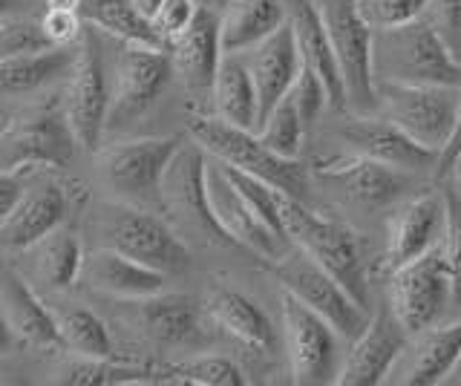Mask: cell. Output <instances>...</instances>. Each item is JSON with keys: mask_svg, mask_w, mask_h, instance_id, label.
Wrapping results in <instances>:
<instances>
[{"mask_svg": "<svg viewBox=\"0 0 461 386\" xmlns=\"http://www.w3.org/2000/svg\"><path fill=\"white\" fill-rule=\"evenodd\" d=\"M285 9H288V26L294 32L303 67H309L323 81V87L329 93V104L335 110H346V90L335 58V47H331V38L326 32V23L321 18V12H317L314 0H285Z\"/></svg>", "mask_w": 461, "mask_h": 386, "instance_id": "603a6c76", "label": "cell"}, {"mask_svg": "<svg viewBox=\"0 0 461 386\" xmlns=\"http://www.w3.org/2000/svg\"><path fill=\"white\" fill-rule=\"evenodd\" d=\"M173 76L176 73H173L167 49L122 44L110 78L107 130H122V127H130L136 119H141L162 98Z\"/></svg>", "mask_w": 461, "mask_h": 386, "instance_id": "4fadbf2b", "label": "cell"}, {"mask_svg": "<svg viewBox=\"0 0 461 386\" xmlns=\"http://www.w3.org/2000/svg\"><path fill=\"white\" fill-rule=\"evenodd\" d=\"M167 381L176 383H199V386H242V369L222 355H196L179 366H170Z\"/></svg>", "mask_w": 461, "mask_h": 386, "instance_id": "d590c367", "label": "cell"}, {"mask_svg": "<svg viewBox=\"0 0 461 386\" xmlns=\"http://www.w3.org/2000/svg\"><path fill=\"white\" fill-rule=\"evenodd\" d=\"M277 277L288 294H294L300 303H306L326 323H331V328L343 340L360 337L372 320L369 309L364 303H357L355 294L331 271H326L321 263H314L300 248L288 251L277 263Z\"/></svg>", "mask_w": 461, "mask_h": 386, "instance_id": "ba28073f", "label": "cell"}, {"mask_svg": "<svg viewBox=\"0 0 461 386\" xmlns=\"http://www.w3.org/2000/svg\"><path fill=\"white\" fill-rule=\"evenodd\" d=\"M14 337H18V335L12 332L9 320L4 318V311H0V357L12 352V346H14Z\"/></svg>", "mask_w": 461, "mask_h": 386, "instance_id": "bcb514c9", "label": "cell"}, {"mask_svg": "<svg viewBox=\"0 0 461 386\" xmlns=\"http://www.w3.org/2000/svg\"><path fill=\"white\" fill-rule=\"evenodd\" d=\"M205 188H208V202H211L213 220L230 242L245 246L268 263L283 260L292 242L280 237L274 228H268L257 217L254 208L245 202V196L234 188V182L228 179L225 167L216 159H211V156H208V170H205Z\"/></svg>", "mask_w": 461, "mask_h": 386, "instance_id": "9a60e30c", "label": "cell"}, {"mask_svg": "<svg viewBox=\"0 0 461 386\" xmlns=\"http://www.w3.org/2000/svg\"><path fill=\"white\" fill-rule=\"evenodd\" d=\"M76 148L64 107H38L14 116L0 130V170L67 167L76 159Z\"/></svg>", "mask_w": 461, "mask_h": 386, "instance_id": "5bb4252c", "label": "cell"}, {"mask_svg": "<svg viewBox=\"0 0 461 386\" xmlns=\"http://www.w3.org/2000/svg\"><path fill=\"white\" fill-rule=\"evenodd\" d=\"M306 130H309V127H306V121H303L300 110L294 104V98L285 93L280 102L274 104V110L263 119V124H259L254 133L274 153L285 156V159H300Z\"/></svg>", "mask_w": 461, "mask_h": 386, "instance_id": "e575fe53", "label": "cell"}, {"mask_svg": "<svg viewBox=\"0 0 461 386\" xmlns=\"http://www.w3.org/2000/svg\"><path fill=\"white\" fill-rule=\"evenodd\" d=\"M0 311L21 340L32 346H61L52 309L43 306L32 283L12 268H0Z\"/></svg>", "mask_w": 461, "mask_h": 386, "instance_id": "4316f807", "label": "cell"}, {"mask_svg": "<svg viewBox=\"0 0 461 386\" xmlns=\"http://www.w3.org/2000/svg\"><path fill=\"white\" fill-rule=\"evenodd\" d=\"M458 153H461V112H458V121H456V130H453V139H450V145H447L438 156V174L444 176L447 170H450V165L458 159Z\"/></svg>", "mask_w": 461, "mask_h": 386, "instance_id": "f6af8a7d", "label": "cell"}, {"mask_svg": "<svg viewBox=\"0 0 461 386\" xmlns=\"http://www.w3.org/2000/svg\"><path fill=\"white\" fill-rule=\"evenodd\" d=\"M191 136L196 145L205 148L208 156L216 162H225L230 167L242 170V174L263 179L271 188H277L288 196L306 199L309 193V170L297 159H285V156L266 148L254 130L234 127L216 116H191L187 121Z\"/></svg>", "mask_w": 461, "mask_h": 386, "instance_id": "3957f363", "label": "cell"}, {"mask_svg": "<svg viewBox=\"0 0 461 386\" xmlns=\"http://www.w3.org/2000/svg\"><path fill=\"white\" fill-rule=\"evenodd\" d=\"M167 52L173 61V73L179 76L185 90L191 95H211L225 55L220 15L208 6H199L191 26L170 40Z\"/></svg>", "mask_w": 461, "mask_h": 386, "instance_id": "d6986e66", "label": "cell"}, {"mask_svg": "<svg viewBox=\"0 0 461 386\" xmlns=\"http://www.w3.org/2000/svg\"><path fill=\"white\" fill-rule=\"evenodd\" d=\"M84 26L86 21L81 18V12L72 9H47L41 15V30L47 35L50 47H78Z\"/></svg>", "mask_w": 461, "mask_h": 386, "instance_id": "60d3db41", "label": "cell"}, {"mask_svg": "<svg viewBox=\"0 0 461 386\" xmlns=\"http://www.w3.org/2000/svg\"><path fill=\"white\" fill-rule=\"evenodd\" d=\"M410 335L393 314L389 306H381L372 314L364 335L352 340V352L346 355L340 366L338 383L340 386H375L384 383L386 375H393L398 357L407 346Z\"/></svg>", "mask_w": 461, "mask_h": 386, "instance_id": "ac0fdd59", "label": "cell"}, {"mask_svg": "<svg viewBox=\"0 0 461 386\" xmlns=\"http://www.w3.org/2000/svg\"><path fill=\"white\" fill-rule=\"evenodd\" d=\"M61 107L78 148L95 150L101 145V136L107 130V110H110V76H107L104 52H101L95 26L84 30V38L78 40V55L69 69Z\"/></svg>", "mask_w": 461, "mask_h": 386, "instance_id": "7c38bea8", "label": "cell"}, {"mask_svg": "<svg viewBox=\"0 0 461 386\" xmlns=\"http://www.w3.org/2000/svg\"><path fill=\"white\" fill-rule=\"evenodd\" d=\"M182 148L176 136L119 141L98 156V174L104 188L130 205L162 208V179L170 159Z\"/></svg>", "mask_w": 461, "mask_h": 386, "instance_id": "8992f818", "label": "cell"}, {"mask_svg": "<svg viewBox=\"0 0 461 386\" xmlns=\"http://www.w3.org/2000/svg\"><path fill=\"white\" fill-rule=\"evenodd\" d=\"M81 280L98 294L119 297V300H141L165 292L167 274L144 263L130 260L122 251L98 246L95 251L84 254Z\"/></svg>", "mask_w": 461, "mask_h": 386, "instance_id": "d4e9b609", "label": "cell"}, {"mask_svg": "<svg viewBox=\"0 0 461 386\" xmlns=\"http://www.w3.org/2000/svg\"><path fill=\"white\" fill-rule=\"evenodd\" d=\"M277 205H280L285 237L292 239V246L300 248L303 254H309L326 271H331L355 294L357 303H364L369 309L364 256H360V246L349 228L321 217V213L306 205V199L288 196L283 191H277Z\"/></svg>", "mask_w": 461, "mask_h": 386, "instance_id": "277c9868", "label": "cell"}, {"mask_svg": "<svg viewBox=\"0 0 461 386\" xmlns=\"http://www.w3.org/2000/svg\"><path fill=\"white\" fill-rule=\"evenodd\" d=\"M208 153L202 145H182L170 159L162 179V211L185 242L213 246V242H230L225 231L216 225L208 188H205Z\"/></svg>", "mask_w": 461, "mask_h": 386, "instance_id": "52a82bcc", "label": "cell"}, {"mask_svg": "<svg viewBox=\"0 0 461 386\" xmlns=\"http://www.w3.org/2000/svg\"><path fill=\"white\" fill-rule=\"evenodd\" d=\"M213 116L245 130H257L259 124V95L249 64L242 55H222L220 73L213 81Z\"/></svg>", "mask_w": 461, "mask_h": 386, "instance_id": "1f68e13d", "label": "cell"}, {"mask_svg": "<svg viewBox=\"0 0 461 386\" xmlns=\"http://www.w3.org/2000/svg\"><path fill=\"white\" fill-rule=\"evenodd\" d=\"M50 40L41 30V18H0V61L21 52L47 49Z\"/></svg>", "mask_w": 461, "mask_h": 386, "instance_id": "74e56055", "label": "cell"}, {"mask_svg": "<svg viewBox=\"0 0 461 386\" xmlns=\"http://www.w3.org/2000/svg\"><path fill=\"white\" fill-rule=\"evenodd\" d=\"M447 174L453 176V182H450V184H453V188H456V191L461 193V153H458V159H456V162L450 165V170H447Z\"/></svg>", "mask_w": 461, "mask_h": 386, "instance_id": "681fc988", "label": "cell"}, {"mask_svg": "<svg viewBox=\"0 0 461 386\" xmlns=\"http://www.w3.org/2000/svg\"><path fill=\"white\" fill-rule=\"evenodd\" d=\"M78 49L72 47H47L4 58L0 61V95L18 98L38 93L41 87H47V84L58 81L61 76H69Z\"/></svg>", "mask_w": 461, "mask_h": 386, "instance_id": "4dcf8cb0", "label": "cell"}, {"mask_svg": "<svg viewBox=\"0 0 461 386\" xmlns=\"http://www.w3.org/2000/svg\"><path fill=\"white\" fill-rule=\"evenodd\" d=\"M288 95L294 98V104H297V110H300L303 121H306V127H312L317 119H321V112H323L326 107H331V104H329V93H326V87H323V81L317 78L309 67H300V73H297V78H294V84H292V90H288Z\"/></svg>", "mask_w": 461, "mask_h": 386, "instance_id": "ab89813d", "label": "cell"}, {"mask_svg": "<svg viewBox=\"0 0 461 386\" xmlns=\"http://www.w3.org/2000/svg\"><path fill=\"white\" fill-rule=\"evenodd\" d=\"M288 21L285 0H225L220 15L222 52L242 55Z\"/></svg>", "mask_w": 461, "mask_h": 386, "instance_id": "83f0119b", "label": "cell"}, {"mask_svg": "<svg viewBox=\"0 0 461 386\" xmlns=\"http://www.w3.org/2000/svg\"><path fill=\"white\" fill-rule=\"evenodd\" d=\"M205 311L222 332L237 337L249 349L263 352V355H271L277 349V328L271 326L266 311L257 309V303H251L245 294L230 292V289H213L208 294Z\"/></svg>", "mask_w": 461, "mask_h": 386, "instance_id": "f1b7e54d", "label": "cell"}, {"mask_svg": "<svg viewBox=\"0 0 461 386\" xmlns=\"http://www.w3.org/2000/svg\"><path fill=\"white\" fill-rule=\"evenodd\" d=\"M340 141L352 153L369 156L375 162L398 167L403 174H424L429 167H438V153L412 141L407 133L395 127L381 112H352L340 127Z\"/></svg>", "mask_w": 461, "mask_h": 386, "instance_id": "e0dca14e", "label": "cell"}, {"mask_svg": "<svg viewBox=\"0 0 461 386\" xmlns=\"http://www.w3.org/2000/svg\"><path fill=\"white\" fill-rule=\"evenodd\" d=\"M23 191H26V184H23L21 170H0V225L9 220V213L18 205Z\"/></svg>", "mask_w": 461, "mask_h": 386, "instance_id": "ee69618b", "label": "cell"}, {"mask_svg": "<svg viewBox=\"0 0 461 386\" xmlns=\"http://www.w3.org/2000/svg\"><path fill=\"white\" fill-rule=\"evenodd\" d=\"M283 306V337L292 366V381L297 386H323L338 383L340 375V335L321 314L300 303L285 289L280 292Z\"/></svg>", "mask_w": 461, "mask_h": 386, "instance_id": "8fae6325", "label": "cell"}, {"mask_svg": "<svg viewBox=\"0 0 461 386\" xmlns=\"http://www.w3.org/2000/svg\"><path fill=\"white\" fill-rule=\"evenodd\" d=\"M357 9L372 30H384V26L424 18L427 0H357Z\"/></svg>", "mask_w": 461, "mask_h": 386, "instance_id": "f35d334b", "label": "cell"}, {"mask_svg": "<svg viewBox=\"0 0 461 386\" xmlns=\"http://www.w3.org/2000/svg\"><path fill=\"white\" fill-rule=\"evenodd\" d=\"M444 193H421L407 199L389 220L386 231V265L398 268L403 263L415 260L444 239Z\"/></svg>", "mask_w": 461, "mask_h": 386, "instance_id": "ffe728a7", "label": "cell"}, {"mask_svg": "<svg viewBox=\"0 0 461 386\" xmlns=\"http://www.w3.org/2000/svg\"><path fill=\"white\" fill-rule=\"evenodd\" d=\"M133 4H136V9L141 12V15L150 21V18L156 15V12H158V6L165 4V0H133Z\"/></svg>", "mask_w": 461, "mask_h": 386, "instance_id": "7dc6e473", "label": "cell"}, {"mask_svg": "<svg viewBox=\"0 0 461 386\" xmlns=\"http://www.w3.org/2000/svg\"><path fill=\"white\" fill-rule=\"evenodd\" d=\"M242 58L249 64L254 84H257L259 124H263V119L274 110V104L292 90V84L303 67L300 52H297V40H294V32H292V26H288V21L277 32H271L266 40H259L257 47L242 52Z\"/></svg>", "mask_w": 461, "mask_h": 386, "instance_id": "44dd1931", "label": "cell"}, {"mask_svg": "<svg viewBox=\"0 0 461 386\" xmlns=\"http://www.w3.org/2000/svg\"><path fill=\"white\" fill-rule=\"evenodd\" d=\"M314 176L326 188L335 191L349 205H357L364 211H378L407 191V176L398 167H389L384 162H375L360 153H343L331 159L314 162Z\"/></svg>", "mask_w": 461, "mask_h": 386, "instance_id": "2e32d148", "label": "cell"}, {"mask_svg": "<svg viewBox=\"0 0 461 386\" xmlns=\"http://www.w3.org/2000/svg\"><path fill=\"white\" fill-rule=\"evenodd\" d=\"M461 361V318L450 326H429L424 332L412 335L407 340L398 364L393 369V381L412 383V386H429L444 381L453 366Z\"/></svg>", "mask_w": 461, "mask_h": 386, "instance_id": "cb8c5ba5", "label": "cell"}, {"mask_svg": "<svg viewBox=\"0 0 461 386\" xmlns=\"http://www.w3.org/2000/svg\"><path fill=\"white\" fill-rule=\"evenodd\" d=\"M23 277L43 292H67L81 277L84 248L76 231L58 225L23 251Z\"/></svg>", "mask_w": 461, "mask_h": 386, "instance_id": "484cf974", "label": "cell"}, {"mask_svg": "<svg viewBox=\"0 0 461 386\" xmlns=\"http://www.w3.org/2000/svg\"><path fill=\"white\" fill-rule=\"evenodd\" d=\"M93 231L98 246L122 251L130 260L150 265L162 274H176L191 263L187 242L150 208L130 205L122 199L104 202L93 217Z\"/></svg>", "mask_w": 461, "mask_h": 386, "instance_id": "7a4b0ae2", "label": "cell"}, {"mask_svg": "<svg viewBox=\"0 0 461 386\" xmlns=\"http://www.w3.org/2000/svg\"><path fill=\"white\" fill-rule=\"evenodd\" d=\"M84 0H47V9H72V12H81Z\"/></svg>", "mask_w": 461, "mask_h": 386, "instance_id": "c3c4849f", "label": "cell"}, {"mask_svg": "<svg viewBox=\"0 0 461 386\" xmlns=\"http://www.w3.org/2000/svg\"><path fill=\"white\" fill-rule=\"evenodd\" d=\"M67 217V191L52 179L29 184L9 220L0 225V251H23L55 231Z\"/></svg>", "mask_w": 461, "mask_h": 386, "instance_id": "7402d4cb", "label": "cell"}, {"mask_svg": "<svg viewBox=\"0 0 461 386\" xmlns=\"http://www.w3.org/2000/svg\"><path fill=\"white\" fill-rule=\"evenodd\" d=\"M141 332L162 346H187L199 337V309L187 294H150L133 300Z\"/></svg>", "mask_w": 461, "mask_h": 386, "instance_id": "f546056e", "label": "cell"}, {"mask_svg": "<svg viewBox=\"0 0 461 386\" xmlns=\"http://www.w3.org/2000/svg\"><path fill=\"white\" fill-rule=\"evenodd\" d=\"M375 110L401 127L412 141L429 150L450 145L458 112L461 87L453 84H375Z\"/></svg>", "mask_w": 461, "mask_h": 386, "instance_id": "5b68a950", "label": "cell"}, {"mask_svg": "<svg viewBox=\"0 0 461 386\" xmlns=\"http://www.w3.org/2000/svg\"><path fill=\"white\" fill-rule=\"evenodd\" d=\"M81 18L86 21V26H95L101 35H110L119 44L167 49V44L158 38L153 23L136 9L133 0H84Z\"/></svg>", "mask_w": 461, "mask_h": 386, "instance_id": "d6a6232c", "label": "cell"}, {"mask_svg": "<svg viewBox=\"0 0 461 386\" xmlns=\"http://www.w3.org/2000/svg\"><path fill=\"white\" fill-rule=\"evenodd\" d=\"M386 306L410 337L444 318V311L453 306V289L441 246L393 268Z\"/></svg>", "mask_w": 461, "mask_h": 386, "instance_id": "9c48e42d", "label": "cell"}, {"mask_svg": "<svg viewBox=\"0 0 461 386\" xmlns=\"http://www.w3.org/2000/svg\"><path fill=\"white\" fill-rule=\"evenodd\" d=\"M326 23L340 67L346 110L375 112V81H372V26L364 21L357 0H314Z\"/></svg>", "mask_w": 461, "mask_h": 386, "instance_id": "30bf717a", "label": "cell"}, {"mask_svg": "<svg viewBox=\"0 0 461 386\" xmlns=\"http://www.w3.org/2000/svg\"><path fill=\"white\" fill-rule=\"evenodd\" d=\"M372 81L461 87V58L427 18H415L372 30Z\"/></svg>", "mask_w": 461, "mask_h": 386, "instance_id": "6da1fadb", "label": "cell"}, {"mask_svg": "<svg viewBox=\"0 0 461 386\" xmlns=\"http://www.w3.org/2000/svg\"><path fill=\"white\" fill-rule=\"evenodd\" d=\"M424 18L461 58V0H427Z\"/></svg>", "mask_w": 461, "mask_h": 386, "instance_id": "b9f144b4", "label": "cell"}, {"mask_svg": "<svg viewBox=\"0 0 461 386\" xmlns=\"http://www.w3.org/2000/svg\"><path fill=\"white\" fill-rule=\"evenodd\" d=\"M199 12V4L196 0H165L162 6H158V12L150 18L153 30L158 32V38L165 40V44L170 47V40L182 35L187 26H191V21L196 18Z\"/></svg>", "mask_w": 461, "mask_h": 386, "instance_id": "7bdbcfd3", "label": "cell"}, {"mask_svg": "<svg viewBox=\"0 0 461 386\" xmlns=\"http://www.w3.org/2000/svg\"><path fill=\"white\" fill-rule=\"evenodd\" d=\"M61 346L78 357H113V337L104 320L84 306H61L52 309Z\"/></svg>", "mask_w": 461, "mask_h": 386, "instance_id": "836d02e7", "label": "cell"}, {"mask_svg": "<svg viewBox=\"0 0 461 386\" xmlns=\"http://www.w3.org/2000/svg\"><path fill=\"white\" fill-rule=\"evenodd\" d=\"M444 208H447V222H444V260L447 271H450V289H453V306H461V193L447 184L444 188Z\"/></svg>", "mask_w": 461, "mask_h": 386, "instance_id": "8d00e7d4", "label": "cell"}]
</instances>
